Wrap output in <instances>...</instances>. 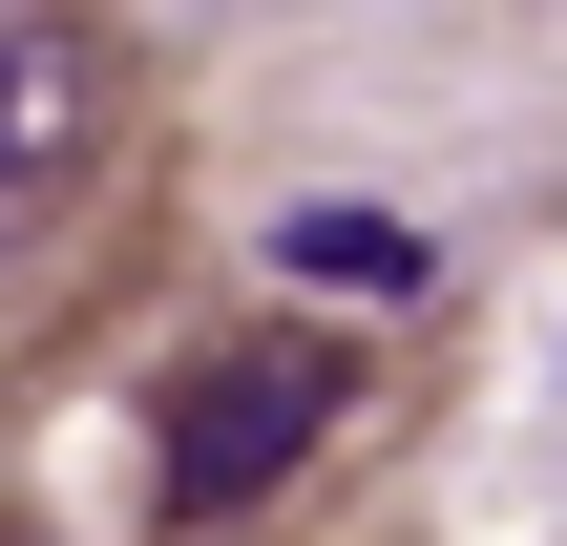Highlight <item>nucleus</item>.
<instances>
[{"label":"nucleus","mask_w":567,"mask_h":546,"mask_svg":"<svg viewBox=\"0 0 567 546\" xmlns=\"http://www.w3.org/2000/svg\"><path fill=\"white\" fill-rule=\"evenodd\" d=\"M337 400H358V358H337L316 316L168 358V442H147V505H168V526H231V505H274V484L337 442Z\"/></svg>","instance_id":"nucleus-1"},{"label":"nucleus","mask_w":567,"mask_h":546,"mask_svg":"<svg viewBox=\"0 0 567 546\" xmlns=\"http://www.w3.org/2000/svg\"><path fill=\"white\" fill-rule=\"evenodd\" d=\"M84 147H105V42H84V21H0V253L63 231Z\"/></svg>","instance_id":"nucleus-2"},{"label":"nucleus","mask_w":567,"mask_h":546,"mask_svg":"<svg viewBox=\"0 0 567 546\" xmlns=\"http://www.w3.org/2000/svg\"><path fill=\"white\" fill-rule=\"evenodd\" d=\"M274 274H295V295H400V316H421V295H442V231L379 210V189H316V210H274Z\"/></svg>","instance_id":"nucleus-3"}]
</instances>
